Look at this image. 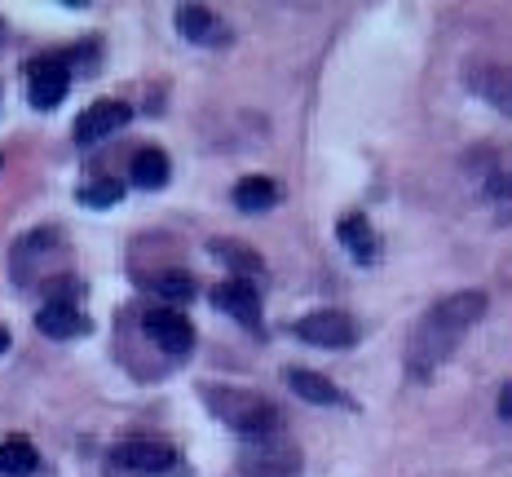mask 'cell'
<instances>
[{
	"instance_id": "cell-1",
	"label": "cell",
	"mask_w": 512,
	"mask_h": 477,
	"mask_svg": "<svg viewBox=\"0 0 512 477\" xmlns=\"http://www.w3.org/2000/svg\"><path fill=\"white\" fill-rule=\"evenodd\" d=\"M486 292L468 288V292H455V296H442L437 305L424 310V318L411 327V345H407V371L411 380H429L446 358L455 354V345L464 341L468 327L482 323L486 314Z\"/></svg>"
},
{
	"instance_id": "cell-2",
	"label": "cell",
	"mask_w": 512,
	"mask_h": 477,
	"mask_svg": "<svg viewBox=\"0 0 512 477\" xmlns=\"http://www.w3.org/2000/svg\"><path fill=\"white\" fill-rule=\"evenodd\" d=\"M204 402L212 407L226 429L243 433L248 442H261V438H274L283 429V411L274 407L265 394H252V389H226V385H212L204 389Z\"/></svg>"
},
{
	"instance_id": "cell-3",
	"label": "cell",
	"mask_w": 512,
	"mask_h": 477,
	"mask_svg": "<svg viewBox=\"0 0 512 477\" xmlns=\"http://www.w3.org/2000/svg\"><path fill=\"white\" fill-rule=\"evenodd\" d=\"M292 332H296V341L318 345V349H349V345H358V323L345 310H314V314L296 318Z\"/></svg>"
},
{
	"instance_id": "cell-4",
	"label": "cell",
	"mask_w": 512,
	"mask_h": 477,
	"mask_svg": "<svg viewBox=\"0 0 512 477\" xmlns=\"http://www.w3.org/2000/svg\"><path fill=\"white\" fill-rule=\"evenodd\" d=\"M142 332L151 336V345H159L168 358H186L195 349V327L181 310H168V305H155V310L142 314Z\"/></svg>"
},
{
	"instance_id": "cell-5",
	"label": "cell",
	"mask_w": 512,
	"mask_h": 477,
	"mask_svg": "<svg viewBox=\"0 0 512 477\" xmlns=\"http://www.w3.org/2000/svg\"><path fill=\"white\" fill-rule=\"evenodd\" d=\"M133 120V106L120 102V98H98L93 106H84L76 115V142L80 146H98L106 137H115L124 124Z\"/></svg>"
},
{
	"instance_id": "cell-6",
	"label": "cell",
	"mask_w": 512,
	"mask_h": 477,
	"mask_svg": "<svg viewBox=\"0 0 512 477\" xmlns=\"http://www.w3.org/2000/svg\"><path fill=\"white\" fill-rule=\"evenodd\" d=\"M71 89V67L62 58H36L27 67V98L36 111H53V106H62Z\"/></svg>"
},
{
	"instance_id": "cell-7",
	"label": "cell",
	"mask_w": 512,
	"mask_h": 477,
	"mask_svg": "<svg viewBox=\"0 0 512 477\" xmlns=\"http://www.w3.org/2000/svg\"><path fill=\"white\" fill-rule=\"evenodd\" d=\"M464 84L473 98L495 106L499 115H512V67L508 62H477V67H468Z\"/></svg>"
},
{
	"instance_id": "cell-8",
	"label": "cell",
	"mask_w": 512,
	"mask_h": 477,
	"mask_svg": "<svg viewBox=\"0 0 512 477\" xmlns=\"http://www.w3.org/2000/svg\"><path fill=\"white\" fill-rule=\"evenodd\" d=\"M239 469L248 477H296L301 473V455L292 447H283V442H274V438H261L243 451Z\"/></svg>"
},
{
	"instance_id": "cell-9",
	"label": "cell",
	"mask_w": 512,
	"mask_h": 477,
	"mask_svg": "<svg viewBox=\"0 0 512 477\" xmlns=\"http://www.w3.org/2000/svg\"><path fill=\"white\" fill-rule=\"evenodd\" d=\"M62 252V235L58 230H31L14 243V252H9V265H14V279L18 283H36L40 279V261L45 257H58Z\"/></svg>"
},
{
	"instance_id": "cell-10",
	"label": "cell",
	"mask_w": 512,
	"mask_h": 477,
	"mask_svg": "<svg viewBox=\"0 0 512 477\" xmlns=\"http://www.w3.org/2000/svg\"><path fill=\"white\" fill-rule=\"evenodd\" d=\"M115 464L128 473H142V477H159L177 464V451L168 442H155V438H133L124 447H115Z\"/></svg>"
},
{
	"instance_id": "cell-11",
	"label": "cell",
	"mask_w": 512,
	"mask_h": 477,
	"mask_svg": "<svg viewBox=\"0 0 512 477\" xmlns=\"http://www.w3.org/2000/svg\"><path fill=\"white\" fill-rule=\"evenodd\" d=\"M212 305L226 318H239L243 327H261V292H256V283H243V279L217 283L212 288Z\"/></svg>"
},
{
	"instance_id": "cell-12",
	"label": "cell",
	"mask_w": 512,
	"mask_h": 477,
	"mask_svg": "<svg viewBox=\"0 0 512 477\" xmlns=\"http://www.w3.org/2000/svg\"><path fill=\"white\" fill-rule=\"evenodd\" d=\"M36 327L49 336V341H76V336L89 332V318L80 314V305L45 301V305L36 310Z\"/></svg>"
},
{
	"instance_id": "cell-13",
	"label": "cell",
	"mask_w": 512,
	"mask_h": 477,
	"mask_svg": "<svg viewBox=\"0 0 512 477\" xmlns=\"http://www.w3.org/2000/svg\"><path fill=\"white\" fill-rule=\"evenodd\" d=\"M336 239H340V248H345L358 265H371V261L380 257V239H376V230H371V221L362 217V212H349V217H340Z\"/></svg>"
},
{
	"instance_id": "cell-14",
	"label": "cell",
	"mask_w": 512,
	"mask_h": 477,
	"mask_svg": "<svg viewBox=\"0 0 512 477\" xmlns=\"http://www.w3.org/2000/svg\"><path fill=\"white\" fill-rule=\"evenodd\" d=\"M287 385H292L296 398L314 402V407H349V398L340 394L332 380L323 371H309V367H287Z\"/></svg>"
},
{
	"instance_id": "cell-15",
	"label": "cell",
	"mask_w": 512,
	"mask_h": 477,
	"mask_svg": "<svg viewBox=\"0 0 512 477\" xmlns=\"http://www.w3.org/2000/svg\"><path fill=\"white\" fill-rule=\"evenodd\" d=\"M230 199L239 212H270L283 199V186L270 182V177H239L230 190Z\"/></svg>"
},
{
	"instance_id": "cell-16",
	"label": "cell",
	"mask_w": 512,
	"mask_h": 477,
	"mask_svg": "<svg viewBox=\"0 0 512 477\" xmlns=\"http://www.w3.org/2000/svg\"><path fill=\"white\" fill-rule=\"evenodd\" d=\"M177 31L190 40V45H212V40H226L221 18L212 14L208 5H181L177 9Z\"/></svg>"
},
{
	"instance_id": "cell-17",
	"label": "cell",
	"mask_w": 512,
	"mask_h": 477,
	"mask_svg": "<svg viewBox=\"0 0 512 477\" xmlns=\"http://www.w3.org/2000/svg\"><path fill=\"white\" fill-rule=\"evenodd\" d=\"M168 173H173V164H168V155L159 151V146H142V151L133 155V164H128V182L137 190L168 186Z\"/></svg>"
},
{
	"instance_id": "cell-18",
	"label": "cell",
	"mask_w": 512,
	"mask_h": 477,
	"mask_svg": "<svg viewBox=\"0 0 512 477\" xmlns=\"http://www.w3.org/2000/svg\"><path fill=\"white\" fill-rule=\"evenodd\" d=\"M146 283H151V292L168 305V310H177V305H190V301L199 296V283L190 279L186 270H159V274H151Z\"/></svg>"
},
{
	"instance_id": "cell-19",
	"label": "cell",
	"mask_w": 512,
	"mask_h": 477,
	"mask_svg": "<svg viewBox=\"0 0 512 477\" xmlns=\"http://www.w3.org/2000/svg\"><path fill=\"white\" fill-rule=\"evenodd\" d=\"M212 257H217L221 265L230 270V279H243V283H256L265 274V261L256 257V252H248V248H234V243H226V239H217L212 243Z\"/></svg>"
},
{
	"instance_id": "cell-20",
	"label": "cell",
	"mask_w": 512,
	"mask_h": 477,
	"mask_svg": "<svg viewBox=\"0 0 512 477\" xmlns=\"http://www.w3.org/2000/svg\"><path fill=\"white\" fill-rule=\"evenodd\" d=\"M36 464H40V455L27 438L0 442V477H27V473H36Z\"/></svg>"
},
{
	"instance_id": "cell-21",
	"label": "cell",
	"mask_w": 512,
	"mask_h": 477,
	"mask_svg": "<svg viewBox=\"0 0 512 477\" xmlns=\"http://www.w3.org/2000/svg\"><path fill=\"white\" fill-rule=\"evenodd\" d=\"M76 199L84 208H111V204H120L124 199V182L120 177H93V182H84L76 190Z\"/></svg>"
},
{
	"instance_id": "cell-22",
	"label": "cell",
	"mask_w": 512,
	"mask_h": 477,
	"mask_svg": "<svg viewBox=\"0 0 512 477\" xmlns=\"http://www.w3.org/2000/svg\"><path fill=\"white\" fill-rule=\"evenodd\" d=\"M486 199H512V173H504V168H495V173L486 177Z\"/></svg>"
},
{
	"instance_id": "cell-23",
	"label": "cell",
	"mask_w": 512,
	"mask_h": 477,
	"mask_svg": "<svg viewBox=\"0 0 512 477\" xmlns=\"http://www.w3.org/2000/svg\"><path fill=\"white\" fill-rule=\"evenodd\" d=\"M499 420L512 424V380H508L504 389H499Z\"/></svg>"
},
{
	"instance_id": "cell-24",
	"label": "cell",
	"mask_w": 512,
	"mask_h": 477,
	"mask_svg": "<svg viewBox=\"0 0 512 477\" xmlns=\"http://www.w3.org/2000/svg\"><path fill=\"white\" fill-rule=\"evenodd\" d=\"M5 349H9V332H5V327H0V354H5Z\"/></svg>"
},
{
	"instance_id": "cell-25",
	"label": "cell",
	"mask_w": 512,
	"mask_h": 477,
	"mask_svg": "<svg viewBox=\"0 0 512 477\" xmlns=\"http://www.w3.org/2000/svg\"><path fill=\"white\" fill-rule=\"evenodd\" d=\"M0 168H5V155H0Z\"/></svg>"
}]
</instances>
